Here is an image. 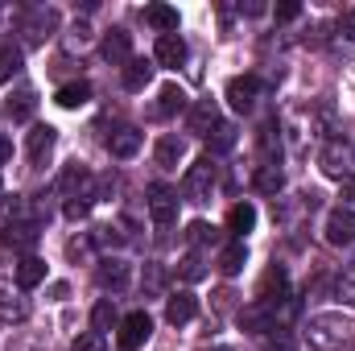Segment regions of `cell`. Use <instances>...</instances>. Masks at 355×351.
I'll list each match as a JSON object with an SVG mask.
<instances>
[{"label":"cell","mask_w":355,"mask_h":351,"mask_svg":"<svg viewBox=\"0 0 355 351\" xmlns=\"http://www.w3.org/2000/svg\"><path fill=\"white\" fill-rule=\"evenodd\" d=\"M95 281H99L103 289L120 293V289L128 285V264L120 261V257H103V261H99V268H95Z\"/></svg>","instance_id":"7c38bea8"},{"label":"cell","mask_w":355,"mask_h":351,"mask_svg":"<svg viewBox=\"0 0 355 351\" xmlns=\"http://www.w3.org/2000/svg\"><path fill=\"white\" fill-rule=\"evenodd\" d=\"M87 211H91V198H67V219H87Z\"/></svg>","instance_id":"74e56055"},{"label":"cell","mask_w":355,"mask_h":351,"mask_svg":"<svg viewBox=\"0 0 355 351\" xmlns=\"http://www.w3.org/2000/svg\"><path fill=\"white\" fill-rule=\"evenodd\" d=\"M261 91H265V87H261V79L244 75V79H232V83H227V99H232V108H236V112H252Z\"/></svg>","instance_id":"8fae6325"},{"label":"cell","mask_w":355,"mask_h":351,"mask_svg":"<svg viewBox=\"0 0 355 351\" xmlns=\"http://www.w3.org/2000/svg\"><path fill=\"white\" fill-rule=\"evenodd\" d=\"M240 327H244L248 335H268V331H277V327H281V323H277V306L257 298L252 306L240 310Z\"/></svg>","instance_id":"5b68a950"},{"label":"cell","mask_w":355,"mask_h":351,"mask_svg":"<svg viewBox=\"0 0 355 351\" xmlns=\"http://www.w3.org/2000/svg\"><path fill=\"white\" fill-rule=\"evenodd\" d=\"M302 331H306V343L314 351H339L352 343L355 323L347 314H339V310H322V314H310Z\"/></svg>","instance_id":"6da1fadb"},{"label":"cell","mask_w":355,"mask_h":351,"mask_svg":"<svg viewBox=\"0 0 355 351\" xmlns=\"http://www.w3.org/2000/svg\"><path fill=\"white\" fill-rule=\"evenodd\" d=\"M215 351H227V348H215Z\"/></svg>","instance_id":"7bdbcfd3"},{"label":"cell","mask_w":355,"mask_h":351,"mask_svg":"<svg viewBox=\"0 0 355 351\" xmlns=\"http://www.w3.org/2000/svg\"><path fill=\"white\" fill-rule=\"evenodd\" d=\"M240 12H248V17H261V12H265V4H257V0H248V4H240Z\"/></svg>","instance_id":"60d3db41"},{"label":"cell","mask_w":355,"mask_h":351,"mask_svg":"<svg viewBox=\"0 0 355 351\" xmlns=\"http://www.w3.org/2000/svg\"><path fill=\"white\" fill-rule=\"evenodd\" d=\"M91 323H95V331H99V335H103V331H112V327L120 323V318H116V302H112V298H99V302H95V310H91Z\"/></svg>","instance_id":"83f0119b"},{"label":"cell","mask_w":355,"mask_h":351,"mask_svg":"<svg viewBox=\"0 0 355 351\" xmlns=\"http://www.w3.org/2000/svg\"><path fill=\"white\" fill-rule=\"evenodd\" d=\"M153 54H157V62H162V67L178 71V67L186 62V42H182V33H162Z\"/></svg>","instance_id":"4fadbf2b"},{"label":"cell","mask_w":355,"mask_h":351,"mask_svg":"<svg viewBox=\"0 0 355 351\" xmlns=\"http://www.w3.org/2000/svg\"><path fill=\"white\" fill-rule=\"evenodd\" d=\"M54 25H58V12H54V8H33V12L25 17V37H29V42H42Z\"/></svg>","instance_id":"ac0fdd59"},{"label":"cell","mask_w":355,"mask_h":351,"mask_svg":"<svg viewBox=\"0 0 355 351\" xmlns=\"http://www.w3.org/2000/svg\"><path fill=\"white\" fill-rule=\"evenodd\" d=\"M252 228H257V207L252 203H236L227 211V232H236V240H244Z\"/></svg>","instance_id":"d6986e66"},{"label":"cell","mask_w":355,"mask_h":351,"mask_svg":"<svg viewBox=\"0 0 355 351\" xmlns=\"http://www.w3.org/2000/svg\"><path fill=\"white\" fill-rule=\"evenodd\" d=\"M339 29H343V37H347V42H355V8L343 12V25H339Z\"/></svg>","instance_id":"ab89813d"},{"label":"cell","mask_w":355,"mask_h":351,"mask_svg":"<svg viewBox=\"0 0 355 351\" xmlns=\"http://www.w3.org/2000/svg\"><path fill=\"white\" fill-rule=\"evenodd\" d=\"M153 157H157V166L174 170L178 162L186 157V141H182V137H162V141H157V149H153Z\"/></svg>","instance_id":"7402d4cb"},{"label":"cell","mask_w":355,"mask_h":351,"mask_svg":"<svg viewBox=\"0 0 355 351\" xmlns=\"http://www.w3.org/2000/svg\"><path fill=\"white\" fill-rule=\"evenodd\" d=\"M327 244H335V248H347L355 244V211L352 207H335L331 215H327Z\"/></svg>","instance_id":"8992f818"},{"label":"cell","mask_w":355,"mask_h":351,"mask_svg":"<svg viewBox=\"0 0 355 351\" xmlns=\"http://www.w3.org/2000/svg\"><path fill=\"white\" fill-rule=\"evenodd\" d=\"M252 182H257V190H261V194H277V190L285 186V174H281V166H277V162H265V166L252 174Z\"/></svg>","instance_id":"d4e9b609"},{"label":"cell","mask_w":355,"mask_h":351,"mask_svg":"<svg viewBox=\"0 0 355 351\" xmlns=\"http://www.w3.org/2000/svg\"><path fill=\"white\" fill-rule=\"evenodd\" d=\"M186 124H190V132H198V137H211L223 120H219V108H215V99H198V103H190L186 108Z\"/></svg>","instance_id":"52a82bcc"},{"label":"cell","mask_w":355,"mask_h":351,"mask_svg":"<svg viewBox=\"0 0 355 351\" xmlns=\"http://www.w3.org/2000/svg\"><path fill=\"white\" fill-rule=\"evenodd\" d=\"M71 351H103V335H99V331H87V335H79V339L71 343Z\"/></svg>","instance_id":"8d00e7d4"},{"label":"cell","mask_w":355,"mask_h":351,"mask_svg":"<svg viewBox=\"0 0 355 351\" xmlns=\"http://www.w3.org/2000/svg\"><path fill=\"white\" fill-rule=\"evenodd\" d=\"M42 281H46V261L21 257V264H17V289H33V285H42Z\"/></svg>","instance_id":"44dd1931"},{"label":"cell","mask_w":355,"mask_h":351,"mask_svg":"<svg viewBox=\"0 0 355 351\" xmlns=\"http://www.w3.org/2000/svg\"><path fill=\"white\" fill-rule=\"evenodd\" d=\"M194 314H198V298H194V293H186V289H182V293H174V298L166 302V318H170L174 327L190 323Z\"/></svg>","instance_id":"2e32d148"},{"label":"cell","mask_w":355,"mask_h":351,"mask_svg":"<svg viewBox=\"0 0 355 351\" xmlns=\"http://www.w3.org/2000/svg\"><path fill=\"white\" fill-rule=\"evenodd\" d=\"M244 264H248V244H244V240H232V244L219 252V268H223V277H236Z\"/></svg>","instance_id":"603a6c76"},{"label":"cell","mask_w":355,"mask_h":351,"mask_svg":"<svg viewBox=\"0 0 355 351\" xmlns=\"http://www.w3.org/2000/svg\"><path fill=\"white\" fill-rule=\"evenodd\" d=\"M178 273H182L186 281H202V277H207V261H202L198 252H190V257L182 261V268H178Z\"/></svg>","instance_id":"836d02e7"},{"label":"cell","mask_w":355,"mask_h":351,"mask_svg":"<svg viewBox=\"0 0 355 351\" xmlns=\"http://www.w3.org/2000/svg\"><path fill=\"white\" fill-rule=\"evenodd\" d=\"M91 99V83L87 79H75V83H62L58 87V95H54V103L58 108H67V112H75V108H83Z\"/></svg>","instance_id":"e0dca14e"},{"label":"cell","mask_w":355,"mask_h":351,"mask_svg":"<svg viewBox=\"0 0 355 351\" xmlns=\"http://www.w3.org/2000/svg\"><path fill=\"white\" fill-rule=\"evenodd\" d=\"M272 12H277V21H293V17L302 12V4H297V0H285V4H277Z\"/></svg>","instance_id":"f35d334b"},{"label":"cell","mask_w":355,"mask_h":351,"mask_svg":"<svg viewBox=\"0 0 355 351\" xmlns=\"http://www.w3.org/2000/svg\"><path fill=\"white\" fill-rule=\"evenodd\" d=\"M149 335H153V318H149L145 310H132V314L120 318L116 343H120V351H141L145 343H149Z\"/></svg>","instance_id":"3957f363"},{"label":"cell","mask_w":355,"mask_h":351,"mask_svg":"<svg viewBox=\"0 0 355 351\" xmlns=\"http://www.w3.org/2000/svg\"><path fill=\"white\" fill-rule=\"evenodd\" d=\"M145 21L157 29V37L162 33H178V8H170V4H149L145 8Z\"/></svg>","instance_id":"ffe728a7"},{"label":"cell","mask_w":355,"mask_h":351,"mask_svg":"<svg viewBox=\"0 0 355 351\" xmlns=\"http://www.w3.org/2000/svg\"><path fill=\"white\" fill-rule=\"evenodd\" d=\"M4 240H8V248H33L37 244V223H17V228H8L4 232Z\"/></svg>","instance_id":"4316f807"},{"label":"cell","mask_w":355,"mask_h":351,"mask_svg":"<svg viewBox=\"0 0 355 351\" xmlns=\"http://www.w3.org/2000/svg\"><path fill=\"white\" fill-rule=\"evenodd\" d=\"M162 285H166V268L157 261H149L145 264V289H149V293H162Z\"/></svg>","instance_id":"e575fe53"},{"label":"cell","mask_w":355,"mask_h":351,"mask_svg":"<svg viewBox=\"0 0 355 351\" xmlns=\"http://www.w3.org/2000/svg\"><path fill=\"white\" fill-rule=\"evenodd\" d=\"M99 54L112 62V67H128L132 62V37L124 29H107L103 42H99Z\"/></svg>","instance_id":"ba28073f"},{"label":"cell","mask_w":355,"mask_h":351,"mask_svg":"<svg viewBox=\"0 0 355 351\" xmlns=\"http://www.w3.org/2000/svg\"><path fill=\"white\" fill-rule=\"evenodd\" d=\"M124 91H145L149 83H153V67L149 62H141V58H132L128 67H124Z\"/></svg>","instance_id":"cb8c5ba5"},{"label":"cell","mask_w":355,"mask_h":351,"mask_svg":"<svg viewBox=\"0 0 355 351\" xmlns=\"http://www.w3.org/2000/svg\"><path fill=\"white\" fill-rule=\"evenodd\" d=\"M54 141H58V128H54V124H33L29 137H25V149H29V157L42 166V162L54 153Z\"/></svg>","instance_id":"30bf717a"},{"label":"cell","mask_w":355,"mask_h":351,"mask_svg":"<svg viewBox=\"0 0 355 351\" xmlns=\"http://www.w3.org/2000/svg\"><path fill=\"white\" fill-rule=\"evenodd\" d=\"M25 318H29V298H25V289L0 285V323L12 327V323H25Z\"/></svg>","instance_id":"9c48e42d"},{"label":"cell","mask_w":355,"mask_h":351,"mask_svg":"<svg viewBox=\"0 0 355 351\" xmlns=\"http://www.w3.org/2000/svg\"><path fill=\"white\" fill-rule=\"evenodd\" d=\"M8 153H12V145H8V141H0V166L8 162Z\"/></svg>","instance_id":"b9f144b4"},{"label":"cell","mask_w":355,"mask_h":351,"mask_svg":"<svg viewBox=\"0 0 355 351\" xmlns=\"http://www.w3.org/2000/svg\"><path fill=\"white\" fill-rule=\"evenodd\" d=\"M211 190H215V162H211V153H207V157H198V162L186 170V178H182V194H186L190 203H207Z\"/></svg>","instance_id":"7a4b0ae2"},{"label":"cell","mask_w":355,"mask_h":351,"mask_svg":"<svg viewBox=\"0 0 355 351\" xmlns=\"http://www.w3.org/2000/svg\"><path fill=\"white\" fill-rule=\"evenodd\" d=\"M265 351H297L293 331H289V327H277V331H268V335H265Z\"/></svg>","instance_id":"1f68e13d"},{"label":"cell","mask_w":355,"mask_h":351,"mask_svg":"<svg viewBox=\"0 0 355 351\" xmlns=\"http://www.w3.org/2000/svg\"><path fill=\"white\" fill-rule=\"evenodd\" d=\"M186 240H190L194 248H202V244H219V228H211V223H202V219H198V223H190V228H186Z\"/></svg>","instance_id":"4dcf8cb0"},{"label":"cell","mask_w":355,"mask_h":351,"mask_svg":"<svg viewBox=\"0 0 355 351\" xmlns=\"http://www.w3.org/2000/svg\"><path fill=\"white\" fill-rule=\"evenodd\" d=\"M335 293H339L343 302H355V268H343V273H339V285H335Z\"/></svg>","instance_id":"d590c367"},{"label":"cell","mask_w":355,"mask_h":351,"mask_svg":"<svg viewBox=\"0 0 355 351\" xmlns=\"http://www.w3.org/2000/svg\"><path fill=\"white\" fill-rule=\"evenodd\" d=\"M149 215L157 228H170L178 219V190H170L166 182H153L149 186Z\"/></svg>","instance_id":"277c9868"},{"label":"cell","mask_w":355,"mask_h":351,"mask_svg":"<svg viewBox=\"0 0 355 351\" xmlns=\"http://www.w3.org/2000/svg\"><path fill=\"white\" fill-rule=\"evenodd\" d=\"M33 108H37V95H33L29 87L17 91V95H8V116H12V120H29Z\"/></svg>","instance_id":"f1b7e54d"},{"label":"cell","mask_w":355,"mask_h":351,"mask_svg":"<svg viewBox=\"0 0 355 351\" xmlns=\"http://www.w3.org/2000/svg\"><path fill=\"white\" fill-rule=\"evenodd\" d=\"M137 149H141V132L132 124H124V128H116L107 137V153L112 157H137Z\"/></svg>","instance_id":"5bb4252c"},{"label":"cell","mask_w":355,"mask_h":351,"mask_svg":"<svg viewBox=\"0 0 355 351\" xmlns=\"http://www.w3.org/2000/svg\"><path fill=\"white\" fill-rule=\"evenodd\" d=\"M232 145H236V128H232V124H219V128L211 132V149H215V153H227Z\"/></svg>","instance_id":"d6a6232c"},{"label":"cell","mask_w":355,"mask_h":351,"mask_svg":"<svg viewBox=\"0 0 355 351\" xmlns=\"http://www.w3.org/2000/svg\"><path fill=\"white\" fill-rule=\"evenodd\" d=\"M17 223H29V203L21 194H0V228H17Z\"/></svg>","instance_id":"9a60e30c"},{"label":"cell","mask_w":355,"mask_h":351,"mask_svg":"<svg viewBox=\"0 0 355 351\" xmlns=\"http://www.w3.org/2000/svg\"><path fill=\"white\" fill-rule=\"evenodd\" d=\"M182 108H186V91L178 87V83H166L162 99H157V116H178Z\"/></svg>","instance_id":"484cf974"},{"label":"cell","mask_w":355,"mask_h":351,"mask_svg":"<svg viewBox=\"0 0 355 351\" xmlns=\"http://www.w3.org/2000/svg\"><path fill=\"white\" fill-rule=\"evenodd\" d=\"M21 75V50L17 46H0V83H12Z\"/></svg>","instance_id":"f546056e"}]
</instances>
